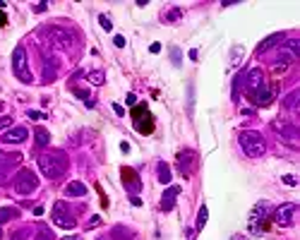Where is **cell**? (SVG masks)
<instances>
[{"label": "cell", "instance_id": "cell-23", "mask_svg": "<svg viewBox=\"0 0 300 240\" xmlns=\"http://www.w3.org/2000/svg\"><path fill=\"white\" fill-rule=\"evenodd\" d=\"M99 22H101V27H104V29H106V32H111V29H113L111 19H108V17H106V15H101V17H99Z\"/></svg>", "mask_w": 300, "mask_h": 240}, {"label": "cell", "instance_id": "cell-25", "mask_svg": "<svg viewBox=\"0 0 300 240\" xmlns=\"http://www.w3.org/2000/svg\"><path fill=\"white\" fill-rule=\"evenodd\" d=\"M296 99H298V91H293V94H291V96L286 99V106H288V108H293V103H296Z\"/></svg>", "mask_w": 300, "mask_h": 240}, {"label": "cell", "instance_id": "cell-31", "mask_svg": "<svg viewBox=\"0 0 300 240\" xmlns=\"http://www.w3.org/2000/svg\"><path fill=\"white\" fill-rule=\"evenodd\" d=\"M5 22H7V19H5V15H2V12H0V27H2V24H5Z\"/></svg>", "mask_w": 300, "mask_h": 240}, {"label": "cell", "instance_id": "cell-28", "mask_svg": "<svg viewBox=\"0 0 300 240\" xmlns=\"http://www.w3.org/2000/svg\"><path fill=\"white\" fill-rule=\"evenodd\" d=\"M7 125H12V120L7 118V116H5V118H0V130H2V127H7Z\"/></svg>", "mask_w": 300, "mask_h": 240}, {"label": "cell", "instance_id": "cell-16", "mask_svg": "<svg viewBox=\"0 0 300 240\" xmlns=\"http://www.w3.org/2000/svg\"><path fill=\"white\" fill-rule=\"evenodd\" d=\"M283 41V34H271V36H266L264 41H260V46H257V51L262 53V51H269L271 46H276V43H281Z\"/></svg>", "mask_w": 300, "mask_h": 240}, {"label": "cell", "instance_id": "cell-9", "mask_svg": "<svg viewBox=\"0 0 300 240\" xmlns=\"http://www.w3.org/2000/svg\"><path fill=\"white\" fill-rule=\"evenodd\" d=\"M29 137V130L27 127H12L2 135V144H19Z\"/></svg>", "mask_w": 300, "mask_h": 240}, {"label": "cell", "instance_id": "cell-11", "mask_svg": "<svg viewBox=\"0 0 300 240\" xmlns=\"http://www.w3.org/2000/svg\"><path fill=\"white\" fill-rule=\"evenodd\" d=\"M180 195V188L178 185H171L166 192H163V197H161V209L163 211H171L173 206H176V197Z\"/></svg>", "mask_w": 300, "mask_h": 240}, {"label": "cell", "instance_id": "cell-7", "mask_svg": "<svg viewBox=\"0 0 300 240\" xmlns=\"http://www.w3.org/2000/svg\"><path fill=\"white\" fill-rule=\"evenodd\" d=\"M296 211H298V204H296V202H288V204H281V206L276 209L274 219H276V223H279V226H291V223H293Z\"/></svg>", "mask_w": 300, "mask_h": 240}, {"label": "cell", "instance_id": "cell-26", "mask_svg": "<svg viewBox=\"0 0 300 240\" xmlns=\"http://www.w3.org/2000/svg\"><path fill=\"white\" fill-rule=\"evenodd\" d=\"M99 223H101V216H91V221L87 223V228H96Z\"/></svg>", "mask_w": 300, "mask_h": 240}, {"label": "cell", "instance_id": "cell-30", "mask_svg": "<svg viewBox=\"0 0 300 240\" xmlns=\"http://www.w3.org/2000/svg\"><path fill=\"white\" fill-rule=\"evenodd\" d=\"M149 51H151V53H159V51H161V43H151Z\"/></svg>", "mask_w": 300, "mask_h": 240}, {"label": "cell", "instance_id": "cell-32", "mask_svg": "<svg viewBox=\"0 0 300 240\" xmlns=\"http://www.w3.org/2000/svg\"><path fill=\"white\" fill-rule=\"evenodd\" d=\"M65 240H82V238H77V236H70V238H65Z\"/></svg>", "mask_w": 300, "mask_h": 240}, {"label": "cell", "instance_id": "cell-33", "mask_svg": "<svg viewBox=\"0 0 300 240\" xmlns=\"http://www.w3.org/2000/svg\"><path fill=\"white\" fill-rule=\"evenodd\" d=\"M0 111H2V103H0Z\"/></svg>", "mask_w": 300, "mask_h": 240}, {"label": "cell", "instance_id": "cell-14", "mask_svg": "<svg viewBox=\"0 0 300 240\" xmlns=\"http://www.w3.org/2000/svg\"><path fill=\"white\" fill-rule=\"evenodd\" d=\"M65 195H68V197H84V195H87V185L75 180V183H70V185L65 188Z\"/></svg>", "mask_w": 300, "mask_h": 240}, {"label": "cell", "instance_id": "cell-2", "mask_svg": "<svg viewBox=\"0 0 300 240\" xmlns=\"http://www.w3.org/2000/svg\"><path fill=\"white\" fill-rule=\"evenodd\" d=\"M240 149H243V154L245 156H250V159H260L264 152H266V142H264V137L260 132H255V130H245V132H240Z\"/></svg>", "mask_w": 300, "mask_h": 240}, {"label": "cell", "instance_id": "cell-4", "mask_svg": "<svg viewBox=\"0 0 300 240\" xmlns=\"http://www.w3.org/2000/svg\"><path fill=\"white\" fill-rule=\"evenodd\" d=\"M12 70H15V75H17L19 82H24V84L32 82V72L27 70V51L22 46H17L15 53H12Z\"/></svg>", "mask_w": 300, "mask_h": 240}, {"label": "cell", "instance_id": "cell-20", "mask_svg": "<svg viewBox=\"0 0 300 240\" xmlns=\"http://www.w3.org/2000/svg\"><path fill=\"white\" fill-rule=\"evenodd\" d=\"M207 216H209V209H207V206H199V216H197V231H202V228H204V223H207Z\"/></svg>", "mask_w": 300, "mask_h": 240}, {"label": "cell", "instance_id": "cell-5", "mask_svg": "<svg viewBox=\"0 0 300 240\" xmlns=\"http://www.w3.org/2000/svg\"><path fill=\"white\" fill-rule=\"evenodd\" d=\"M38 185L36 175L29 171V168H24V171H19L17 173V178H15V190L19 192V195H29V192H34Z\"/></svg>", "mask_w": 300, "mask_h": 240}, {"label": "cell", "instance_id": "cell-24", "mask_svg": "<svg viewBox=\"0 0 300 240\" xmlns=\"http://www.w3.org/2000/svg\"><path fill=\"white\" fill-rule=\"evenodd\" d=\"M283 183L293 188V185H298V178H296V175H283Z\"/></svg>", "mask_w": 300, "mask_h": 240}, {"label": "cell", "instance_id": "cell-3", "mask_svg": "<svg viewBox=\"0 0 300 240\" xmlns=\"http://www.w3.org/2000/svg\"><path fill=\"white\" fill-rule=\"evenodd\" d=\"M132 122H135V130L140 135H151L154 132V116L149 113L147 103H137L132 108Z\"/></svg>", "mask_w": 300, "mask_h": 240}, {"label": "cell", "instance_id": "cell-19", "mask_svg": "<svg viewBox=\"0 0 300 240\" xmlns=\"http://www.w3.org/2000/svg\"><path fill=\"white\" fill-rule=\"evenodd\" d=\"M159 180H161L163 185H168V183H171V168H168L166 163H161V166H159Z\"/></svg>", "mask_w": 300, "mask_h": 240}, {"label": "cell", "instance_id": "cell-29", "mask_svg": "<svg viewBox=\"0 0 300 240\" xmlns=\"http://www.w3.org/2000/svg\"><path fill=\"white\" fill-rule=\"evenodd\" d=\"M113 43H115L118 48H123V46H125V39H123V36H115V39H113Z\"/></svg>", "mask_w": 300, "mask_h": 240}, {"label": "cell", "instance_id": "cell-22", "mask_svg": "<svg viewBox=\"0 0 300 240\" xmlns=\"http://www.w3.org/2000/svg\"><path fill=\"white\" fill-rule=\"evenodd\" d=\"M180 15H183V12H180V10H178V7H173V10H171V12H168V15H166V17H163V19H168V22H176V19H178V17H180Z\"/></svg>", "mask_w": 300, "mask_h": 240}, {"label": "cell", "instance_id": "cell-8", "mask_svg": "<svg viewBox=\"0 0 300 240\" xmlns=\"http://www.w3.org/2000/svg\"><path fill=\"white\" fill-rule=\"evenodd\" d=\"M178 166H180V171H183L185 178L192 175V171H194V166H197V154H194L192 149L180 152V154H178Z\"/></svg>", "mask_w": 300, "mask_h": 240}, {"label": "cell", "instance_id": "cell-12", "mask_svg": "<svg viewBox=\"0 0 300 240\" xmlns=\"http://www.w3.org/2000/svg\"><path fill=\"white\" fill-rule=\"evenodd\" d=\"M266 214H269V206H266L264 202L262 204H257V206L252 209V216H250V228H252V231H257V223L262 221Z\"/></svg>", "mask_w": 300, "mask_h": 240}, {"label": "cell", "instance_id": "cell-18", "mask_svg": "<svg viewBox=\"0 0 300 240\" xmlns=\"http://www.w3.org/2000/svg\"><path fill=\"white\" fill-rule=\"evenodd\" d=\"M34 137H36L38 147H48V144H51V135H48V130H46V127H36Z\"/></svg>", "mask_w": 300, "mask_h": 240}, {"label": "cell", "instance_id": "cell-15", "mask_svg": "<svg viewBox=\"0 0 300 240\" xmlns=\"http://www.w3.org/2000/svg\"><path fill=\"white\" fill-rule=\"evenodd\" d=\"M123 180H125V185H127L130 190H140V178L135 175V171L123 168Z\"/></svg>", "mask_w": 300, "mask_h": 240}, {"label": "cell", "instance_id": "cell-13", "mask_svg": "<svg viewBox=\"0 0 300 240\" xmlns=\"http://www.w3.org/2000/svg\"><path fill=\"white\" fill-rule=\"evenodd\" d=\"M262 82H264V77H262V70H260V68H252V70L247 72V89H250V91L257 89V86H262Z\"/></svg>", "mask_w": 300, "mask_h": 240}, {"label": "cell", "instance_id": "cell-10", "mask_svg": "<svg viewBox=\"0 0 300 240\" xmlns=\"http://www.w3.org/2000/svg\"><path fill=\"white\" fill-rule=\"evenodd\" d=\"M250 99H252L257 106H266V103L274 99V91H271L269 86H264V84H262V86H257V89H252V91H250Z\"/></svg>", "mask_w": 300, "mask_h": 240}, {"label": "cell", "instance_id": "cell-6", "mask_svg": "<svg viewBox=\"0 0 300 240\" xmlns=\"http://www.w3.org/2000/svg\"><path fill=\"white\" fill-rule=\"evenodd\" d=\"M53 221L60 228H75V219H72V214H70V209H68L65 202H55V206H53Z\"/></svg>", "mask_w": 300, "mask_h": 240}, {"label": "cell", "instance_id": "cell-21", "mask_svg": "<svg viewBox=\"0 0 300 240\" xmlns=\"http://www.w3.org/2000/svg\"><path fill=\"white\" fill-rule=\"evenodd\" d=\"M87 77H89L91 84H101L104 82V72H87Z\"/></svg>", "mask_w": 300, "mask_h": 240}, {"label": "cell", "instance_id": "cell-17", "mask_svg": "<svg viewBox=\"0 0 300 240\" xmlns=\"http://www.w3.org/2000/svg\"><path fill=\"white\" fill-rule=\"evenodd\" d=\"M17 216H19L17 209H12V206H2V209H0V226L7 223V221H12V219H17Z\"/></svg>", "mask_w": 300, "mask_h": 240}, {"label": "cell", "instance_id": "cell-1", "mask_svg": "<svg viewBox=\"0 0 300 240\" xmlns=\"http://www.w3.org/2000/svg\"><path fill=\"white\" fill-rule=\"evenodd\" d=\"M38 168H41V173L46 178L55 180V178H60L68 171V156L63 152H48V154L38 156Z\"/></svg>", "mask_w": 300, "mask_h": 240}, {"label": "cell", "instance_id": "cell-27", "mask_svg": "<svg viewBox=\"0 0 300 240\" xmlns=\"http://www.w3.org/2000/svg\"><path fill=\"white\" fill-rule=\"evenodd\" d=\"M27 116H29L32 120H43V118H46V116H43V113H38V111H29Z\"/></svg>", "mask_w": 300, "mask_h": 240}]
</instances>
